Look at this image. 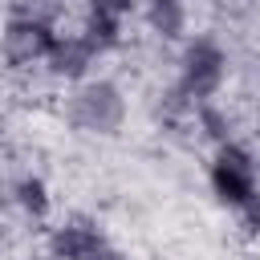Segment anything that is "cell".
<instances>
[{
  "instance_id": "1",
  "label": "cell",
  "mask_w": 260,
  "mask_h": 260,
  "mask_svg": "<svg viewBox=\"0 0 260 260\" xmlns=\"http://www.w3.org/2000/svg\"><path fill=\"white\" fill-rule=\"evenodd\" d=\"M228 81V53L215 37L199 32L183 45L179 53V81H175V93L195 110L203 102H215V93L223 89Z\"/></svg>"
},
{
  "instance_id": "2",
  "label": "cell",
  "mask_w": 260,
  "mask_h": 260,
  "mask_svg": "<svg viewBox=\"0 0 260 260\" xmlns=\"http://www.w3.org/2000/svg\"><path fill=\"white\" fill-rule=\"evenodd\" d=\"M126 93L122 85H114L110 77H89L73 89L69 98V122L81 130V134H98V138H114L122 126H126Z\"/></svg>"
},
{
  "instance_id": "3",
  "label": "cell",
  "mask_w": 260,
  "mask_h": 260,
  "mask_svg": "<svg viewBox=\"0 0 260 260\" xmlns=\"http://www.w3.org/2000/svg\"><path fill=\"white\" fill-rule=\"evenodd\" d=\"M207 183H211V195H215L223 207L244 211V207L260 195V171H256L252 150L240 146V142H223V146H215Z\"/></svg>"
},
{
  "instance_id": "4",
  "label": "cell",
  "mask_w": 260,
  "mask_h": 260,
  "mask_svg": "<svg viewBox=\"0 0 260 260\" xmlns=\"http://www.w3.org/2000/svg\"><path fill=\"white\" fill-rule=\"evenodd\" d=\"M57 37L61 32L53 28L49 16H41V12H16V16H8V24L0 32V45H4V57L12 65H45L49 53H53V45H57Z\"/></svg>"
},
{
  "instance_id": "5",
  "label": "cell",
  "mask_w": 260,
  "mask_h": 260,
  "mask_svg": "<svg viewBox=\"0 0 260 260\" xmlns=\"http://www.w3.org/2000/svg\"><path fill=\"white\" fill-rule=\"evenodd\" d=\"M106 248H110V240L102 236V228L93 219H65L49 232V256L53 260H89Z\"/></svg>"
},
{
  "instance_id": "6",
  "label": "cell",
  "mask_w": 260,
  "mask_h": 260,
  "mask_svg": "<svg viewBox=\"0 0 260 260\" xmlns=\"http://www.w3.org/2000/svg\"><path fill=\"white\" fill-rule=\"evenodd\" d=\"M130 20V0H85V24L81 32L93 41L98 53H110L122 45Z\"/></svg>"
},
{
  "instance_id": "7",
  "label": "cell",
  "mask_w": 260,
  "mask_h": 260,
  "mask_svg": "<svg viewBox=\"0 0 260 260\" xmlns=\"http://www.w3.org/2000/svg\"><path fill=\"white\" fill-rule=\"evenodd\" d=\"M98 57H102V53L93 49V41H89L85 32H61L45 65H49L53 77H61V81H77V85H81V81H89V69H93Z\"/></svg>"
},
{
  "instance_id": "8",
  "label": "cell",
  "mask_w": 260,
  "mask_h": 260,
  "mask_svg": "<svg viewBox=\"0 0 260 260\" xmlns=\"http://www.w3.org/2000/svg\"><path fill=\"white\" fill-rule=\"evenodd\" d=\"M12 203H16V211H20L24 219H32V223L49 219V211H53L49 183H45L41 175H24V179H16V187H12Z\"/></svg>"
},
{
  "instance_id": "9",
  "label": "cell",
  "mask_w": 260,
  "mask_h": 260,
  "mask_svg": "<svg viewBox=\"0 0 260 260\" xmlns=\"http://www.w3.org/2000/svg\"><path fill=\"white\" fill-rule=\"evenodd\" d=\"M150 32H158L162 41H179L187 32V4H167V8H146Z\"/></svg>"
},
{
  "instance_id": "10",
  "label": "cell",
  "mask_w": 260,
  "mask_h": 260,
  "mask_svg": "<svg viewBox=\"0 0 260 260\" xmlns=\"http://www.w3.org/2000/svg\"><path fill=\"white\" fill-rule=\"evenodd\" d=\"M191 118H195V126L215 142V146H223V142H232V118L215 106V102H203V106H195L191 110Z\"/></svg>"
},
{
  "instance_id": "11",
  "label": "cell",
  "mask_w": 260,
  "mask_h": 260,
  "mask_svg": "<svg viewBox=\"0 0 260 260\" xmlns=\"http://www.w3.org/2000/svg\"><path fill=\"white\" fill-rule=\"evenodd\" d=\"M240 215H244V228L260 236V195H256V199H252V203H248V207H244Z\"/></svg>"
},
{
  "instance_id": "12",
  "label": "cell",
  "mask_w": 260,
  "mask_h": 260,
  "mask_svg": "<svg viewBox=\"0 0 260 260\" xmlns=\"http://www.w3.org/2000/svg\"><path fill=\"white\" fill-rule=\"evenodd\" d=\"M167 4H187V0H146V8H167Z\"/></svg>"
},
{
  "instance_id": "13",
  "label": "cell",
  "mask_w": 260,
  "mask_h": 260,
  "mask_svg": "<svg viewBox=\"0 0 260 260\" xmlns=\"http://www.w3.org/2000/svg\"><path fill=\"white\" fill-rule=\"evenodd\" d=\"M89 260H122V256H118L114 248H106V252H98V256H89Z\"/></svg>"
},
{
  "instance_id": "14",
  "label": "cell",
  "mask_w": 260,
  "mask_h": 260,
  "mask_svg": "<svg viewBox=\"0 0 260 260\" xmlns=\"http://www.w3.org/2000/svg\"><path fill=\"white\" fill-rule=\"evenodd\" d=\"M28 4H53V0H28Z\"/></svg>"
}]
</instances>
